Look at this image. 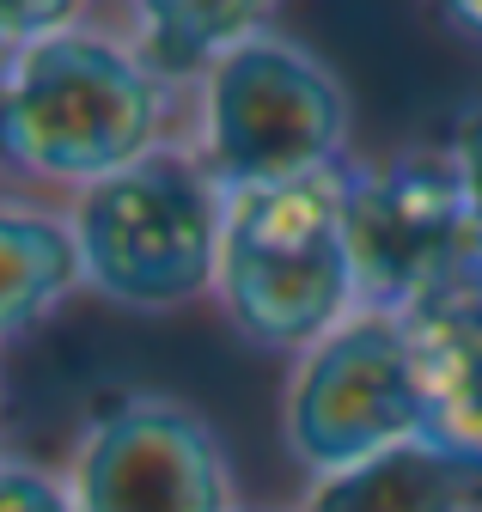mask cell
<instances>
[{"instance_id": "cell-1", "label": "cell", "mask_w": 482, "mask_h": 512, "mask_svg": "<svg viewBox=\"0 0 482 512\" xmlns=\"http://www.w3.org/2000/svg\"><path fill=\"white\" fill-rule=\"evenodd\" d=\"M190 147V98L147 74V61L86 7L0 68V189L37 202H74L92 183L141 165L147 153Z\"/></svg>"}, {"instance_id": "cell-2", "label": "cell", "mask_w": 482, "mask_h": 512, "mask_svg": "<svg viewBox=\"0 0 482 512\" xmlns=\"http://www.w3.org/2000/svg\"><path fill=\"white\" fill-rule=\"evenodd\" d=\"M214 311L245 348L275 360H299L360 311L348 244V165L299 183L232 189Z\"/></svg>"}, {"instance_id": "cell-3", "label": "cell", "mask_w": 482, "mask_h": 512, "mask_svg": "<svg viewBox=\"0 0 482 512\" xmlns=\"http://www.w3.org/2000/svg\"><path fill=\"white\" fill-rule=\"evenodd\" d=\"M86 293L129 317L214 305L226 189L196 147L171 141L68 202Z\"/></svg>"}, {"instance_id": "cell-4", "label": "cell", "mask_w": 482, "mask_h": 512, "mask_svg": "<svg viewBox=\"0 0 482 512\" xmlns=\"http://www.w3.org/2000/svg\"><path fill=\"white\" fill-rule=\"evenodd\" d=\"M354 104L336 68L281 25L238 43L190 98V147L226 189H269L354 165Z\"/></svg>"}, {"instance_id": "cell-5", "label": "cell", "mask_w": 482, "mask_h": 512, "mask_svg": "<svg viewBox=\"0 0 482 512\" xmlns=\"http://www.w3.org/2000/svg\"><path fill=\"white\" fill-rule=\"evenodd\" d=\"M440 409L421 354L391 311H354L324 342L287 360L281 445L306 482L434 439Z\"/></svg>"}, {"instance_id": "cell-6", "label": "cell", "mask_w": 482, "mask_h": 512, "mask_svg": "<svg viewBox=\"0 0 482 512\" xmlns=\"http://www.w3.org/2000/svg\"><path fill=\"white\" fill-rule=\"evenodd\" d=\"M74 512H245L220 427L171 391L104 397L62 464Z\"/></svg>"}, {"instance_id": "cell-7", "label": "cell", "mask_w": 482, "mask_h": 512, "mask_svg": "<svg viewBox=\"0 0 482 512\" xmlns=\"http://www.w3.org/2000/svg\"><path fill=\"white\" fill-rule=\"evenodd\" d=\"M348 244L360 311H409L434 281L476 256L470 208L446 141H409L348 165Z\"/></svg>"}, {"instance_id": "cell-8", "label": "cell", "mask_w": 482, "mask_h": 512, "mask_svg": "<svg viewBox=\"0 0 482 512\" xmlns=\"http://www.w3.org/2000/svg\"><path fill=\"white\" fill-rule=\"evenodd\" d=\"M74 293H86V269L68 208L0 189V348L43 330Z\"/></svg>"}, {"instance_id": "cell-9", "label": "cell", "mask_w": 482, "mask_h": 512, "mask_svg": "<svg viewBox=\"0 0 482 512\" xmlns=\"http://www.w3.org/2000/svg\"><path fill=\"white\" fill-rule=\"evenodd\" d=\"M110 25L123 31V43L147 61V74L171 86L177 98H196L202 80L220 61L251 43L257 31L281 25L269 0L251 7H226V0H135V7H110Z\"/></svg>"}, {"instance_id": "cell-10", "label": "cell", "mask_w": 482, "mask_h": 512, "mask_svg": "<svg viewBox=\"0 0 482 512\" xmlns=\"http://www.w3.org/2000/svg\"><path fill=\"white\" fill-rule=\"evenodd\" d=\"M293 512H482V464L440 439H415L306 482Z\"/></svg>"}, {"instance_id": "cell-11", "label": "cell", "mask_w": 482, "mask_h": 512, "mask_svg": "<svg viewBox=\"0 0 482 512\" xmlns=\"http://www.w3.org/2000/svg\"><path fill=\"white\" fill-rule=\"evenodd\" d=\"M0 512H74V488L43 458L0 452Z\"/></svg>"}, {"instance_id": "cell-12", "label": "cell", "mask_w": 482, "mask_h": 512, "mask_svg": "<svg viewBox=\"0 0 482 512\" xmlns=\"http://www.w3.org/2000/svg\"><path fill=\"white\" fill-rule=\"evenodd\" d=\"M446 153L464 189V208H470V232H476V256H482V98H470L452 122H446Z\"/></svg>"}, {"instance_id": "cell-13", "label": "cell", "mask_w": 482, "mask_h": 512, "mask_svg": "<svg viewBox=\"0 0 482 512\" xmlns=\"http://www.w3.org/2000/svg\"><path fill=\"white\" fill-rule=\"evenodd\" d=\"M440 25L482 49V0H452V7H440Z\"/></svg>"}, {"instance_id": "cell-14", "label": "cell", "mask_w": 482, "mask_h": 512, "mask_svg": "<svg viewBox=\"0 0 482 512\" xmlns=\"http://www.w3.org/2000/svg\"><path fill=\"white\" fill-rule=\"evenodd\" d=\"M245 512H263V506H245Z\"/></svg>"}]
</instances>
